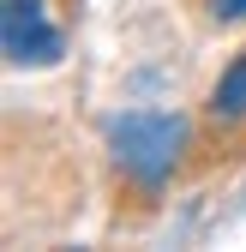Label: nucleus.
Returning a JSON list of instances; mask_svg holds the SVG:
<instances>
[{
  "mask_svg": "<svg viewBox=\"0 0 246 252\" xmlns=\"http://www.w3.org/2000/svg\"><path fill=\"white\" fill-rule=\"evenodd\" d=\"M210 18H222V24L246 18V0H210Z\"/></svg>",
  "mask_w": 246,
  "mask_h": 252,
  "instance_id": "4",
  "label": "nucleus"
},
{
  "mask_svg": "<svg viewBox=\"0 0 246 252\" xmlns=\"http://www.w3.org/2000/svg\"><path fill=\"white\" fill-rule=\"evenodd\" d=\"M108 150L120 174H132L144 192H162L180 150H186V120L162 114V108H126V114H108Z\"/></svg>",
  "mask_w": 246,
  "mask_h": 252,
  "instance_id": "1",
  "label": "nucleus"
},
{
  "mask_svg": "<svg viewBox=\"0 0 246 252\" xmlns=\"http://www.w3.org/2000/svg\"><path fill=\"white\" fill-rule=\"evenodd\" d=\"M210 120L216 126H246V54H234L228 72L210 84Z\"/></svg>",
  "mask_w": 246,
  "mask_h": 252,
  "instance_id": "3",
  "label": "nucleus"
},
{
  "mask_svg": "<svg viewBox=\"0 0 246 252\" xmlns=\"http://www.w3.org/2000/svg\"><path fill=\"white\" fill-rule=\"evenodd\" d=\"M0 42L12 66H54L66 54V30L48 18V0H6L0 6Z\"/></svg>",
  "mask_w": 246,
  "mask_h": 252,
  "instance_id": "2",
  "label": "nucleus"
}]
</instances>
